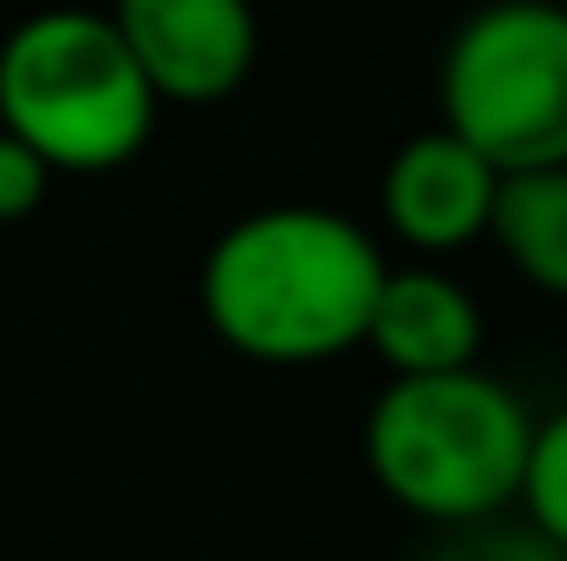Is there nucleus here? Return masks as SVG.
<instances>
[{"label": "nucleus", "mask_w": 567, "mask_h": 561, "mask_svg": "<svg viewBox=\"0 0 567 561\" xmlns=\"http://www.w3.org/2000/svg\"><path fill=\"white\" fill-rule=\"evenodd\" d=\"M0 126L53 172L93 178L133 165L158 126V93L126 53L113 13L47 7L0 40Z\"/></svg>", "instance_id": "obj_3"}, {"label": "nucleus", "mask_w": 567, "mask_h": 561, "mask_svg": "<svg viewBox=\"0 0 567 561\" xmlns=\"http://www.w3.org/2000/svg\"><path fill=\"white\" fill-rule=\"evenodd\" d=\"M535 536H548L567 555V404L535 417V436H528V469H522V502Z\"/></svg>", "instance_id": "obj_9"}, {"label": "nucleus", "mask_w": 567, "mask_h": 561, "mask_svg": "<svg viewBox=\"0 0 567 561\" xmlns=\"http://www.w3.org/2000/svg\"><path fill=\"white\" fill-rule=\"evenodd\" d=\"M106 13L158 106H218L258 67L251 0H113Z\"/></svg>", "instance_id": "obj_5"}, {"label": "nucleus", "mask_w": 567, "mask_h": 561, "mask_svg": "<svg viewBox=\"0 0 567 561\" xmlns=\"http://www.w3.org/2000/svg\"><path fill=\"white\" fill-rule=\"evenodd\" d=\"M442 126L502 172L567 165V7L488 0L475 7L435 73Z\"/></svg>", "instance_id": "obj_4"}, {"label": "nucleus", "mask_w": 567, "mask_h": 561, "mask_svg": "<svg viewBox=\"0 0 567 561\" xmlns=\"http://www.w3.org/2000/svg\"><path fill=\"white\" fill-rule=\"evenodd\" d=\"M561 7H567V0H561Z\"/></svg>", "instance_id": "obj_12"}, {"label": "nucleus", "mask_w": 567, "mask_h": 561, "mask_svg": "<svg viewBox=\"0 0 567 561\" xmlns=\"http://www.w3.org/2000/svg\"><path fill=\"white\" fill-rule=\"evenodd\" d=\"M495 198H502V165L449 126L403 140L383 165V218L410 252L429 258L482 245L495 225Z\"/></svg>", "instance_id": "obj_6"}, {"label": "nucleus", "mask_w": 567, "mask_h": 561, "mask_svg": "<svg viewBox=\"0 0 567 561\" xmlns=\"http://www.w3.org/2000/svg\"><path fill=\"white\" fill-rule=\"evenodd\" d=\"M53 165L33 152L27 140H13L7 126H0V225H20V218H33L40 205H47V192H53Z\"/></svg>", "instance_id": "obj_11"}, {"label": "nucleus", "mask_w": 567, "mask_h": 561, "mask_svg": "<svg viewBox=\"0 0 567 561\" xmlns=\"http://www.w3.org/2000/svg\"><path fill=\"white\" fill-rule=\"evenodd\" d=\"M429 561H567L548 536L535 529H508L502 516L495 522H468V529H449V542Z\"/></svg>", "instance_id": "obj_10"}, {"label": "nucleus", "mask_w": 567, "mask_h": 561, "mask_svg": "<svg viewBox=\"0 0 567 561\" xmlns=\"http://www.w3.org/2000/svg\"><path fill=\"white\" fill-rule=\"evenodd\" d=\"M482 337H488L482 304L462 278H449L442 265H403V272L390 265L363 350H377L390 377H435L482 364Z\"/></svg>", "instance_id": "obj_7"}, {"label": "nucleus", "mask_w": 567, "mask_h": 561, "mask_svg": "<svg viewBox=\"0 0 567 561\" xmlns=\"http://www.w3.org/2000/svg\"><path fill=\"white\" fill-rule=\"evenodd\" d=\"M383 272L377 238L350 212L258 205L212 238L198 265V310L212 337L251 364H330L363 350Z\"/></svg>", "instance_id": "obj_1"}, {"label": "nucleus", "mask_w": 567, "mask_h": 561, "mask_svg": "<svg viewBox=\"0 0 567 561\" xmlns=\"http://www.w3.org/2000/svg\"><path fill=\"white\" fill-rule=\"evenodd\" d=\"M488 238L502 258L548 297H567V165H535V172H502L495 225Z\"/></svg>", "instance_id": "obj_8"}, {"label": "nucleus", "mask_w": 567, "mask_h": 561, "mask_svg": "<svg viewBox=\"0 0 567 561\" xmlns=\"http://www.w3.org/2000/svg\"><path fill=\"white\" fill-rule=\"evenodd\" d=\"M535 410L488 377L435 370V377H390L363 422V462L377 489L435 529L495 522L522 502Z\"/></svg>", "instance_id": "obj_2"}]
</instances>
